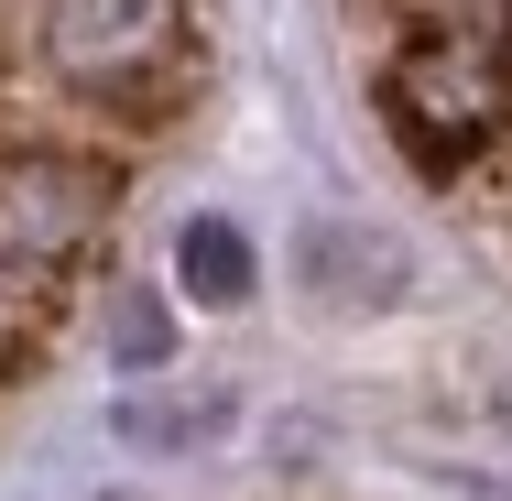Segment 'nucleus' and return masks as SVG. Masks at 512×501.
Returning <instances> with one entry per match:
<instances>
[{
	"label": "nucleus",
	"instance_id": "7ed1b4c3",
	"mask_svg": "<svg viewBox=\"0 0 512 501\" xmlns=\"http://www.w3.org/2000/svg\"><path fill=\"white\" fill-rule=\"evenodd\" d=\"M33 55L66 99L109 109V120H175L197 99L186 0H33Z\"/></svg>",
	"mask_w": 512,
	"mask_h": 501
},
{
	"label": "nucleus",
	"instance_id": "20e7f679",
	"mask_svg": "<svg viewBox=\"0 0 512 501\" xmlns=\"http://www.w3.org/2000/svg\"><path fill=\"white\" fill-rule=\"evenodd\" d=\"M306 273H316L338 305H371V295H393V284H404V251H393V240H371V229H316V240H306Z\"/></svg>",
	"mask_w": 512,
	"mask_h": 501
},
{
	"label": "nucleus",
	"instance_id": "f257e3e1",
	"mask_svg": "<svg viewBox=\"0 0 512 501\" xmlns=\"http://www.w3.org/2000/svg\"><path fill=\"white\" fill-rule=\"evenodd\" d=\"M414 175H469L512 142V0H414L371 77Z\"/></svg>",
	"mask_w": 512,
	"mask_h": 501
},
{
	"label": "nucleus",
	"instance_id": "0eeeda50",
	"mask_svg": "<svg viewBox=\"0 0 512 501\" xmlns=\"http://www.w3.org/2000/svg\"><path fill=\"white\" fill-rule=\"evenodd\" d=\"M120 360H164V316L153 305H120Z\"/></svg>",
	"mask_w": 512,
	"mask_h": 501
},
{
	"label": "nucleus",
	"instance_id": "423d86ee",
	"mask_svg": "<svg viewBox=\"0 0 512 501\" xmlns=\"http://www.w3.org/2000/svg\"><path fill=\"white\" fill-rule=\"evenodd\" d=\"M229 425V393H197V403H120V436L131 447H197Z\"/></svg>",
	"mask_w": 512,
	"mask_h": 501
},
{
	"label": "nucleus",
	"instance_id": "f03ea898",
	"mask_svg": "<svg viewBox=\"0 0 512 501\" xmlns=\"http://www.w3.org/2000/svg\"><path fill=\"white\" fill-rule=\"evenodd\" d=\"M109 207H120L109 153H77V142H0V393L55 349L66 295H77L88 251H99Z\"/></svg>",
	"mask_w": 512,
	"mask_h": 501
},
{
	"label": "nucleus",
	"instance_id": "39448f33",
	"mask_svg": "<svg viewBox=\"0 0 512 501\" xmlns=\"http://www.w3.org/2000/svg\"><path fill=\"white\" fill-rule=\"evenodd\" d=\"M175 273H186V295H197V305H240V295H251V240H240L229 218H186Z\"/></svg>",
	"mask_w": 512,
	"mask_h": 501
}]
</instances>
